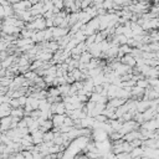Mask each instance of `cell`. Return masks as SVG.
<instances>
[{
	"label": "cell",
	"mask_w": 159,
	"mask_h": 159,
	"mask_svg": "<svg viewBox=\"0 0 159 159\" xmlns=\"http://www.w3.org/2000/svg\"><path fill=\"white\" fill-rule=\"evenodd\" d=\"M42 136H43V133L41 132V130H37V132H35V133H33L31 134V138H33V143L34 144H41V143L43 142L42 141Z\"/></svg>",
	"instance_id": "6da1fadb"
},
{
	"label": "cell",
	"mask_w": 159,
	"mask_h": 159,
	"mask_svg": "<svg viewBox=\"0 0 159 159\" xmlns=\"http://www.w3.org/2000/svg\"><path fill=\"white\" fill-rule=\"evenodd\" d=\"M122 62L124 63L126 66L129 65V67H130V66L136 65V58H134L133 56H130V55H124V56L122 57Z\"/></svg>",
	"instance_id": "7a4b0ae2"
},
{
	"label": "cell",
	"mask_w": 159,
	"mask_h": 159,
	"mask_svg": "<svg viewBox=\"0 0 159 159\" xmlns=\"http://www.w3.org/2000/svg\"><path fill=\"white\" fill-rule=\"evenodd\" d=\"M3 31L5 34L10 35V34H14V33H19L20 29H19V27H15V26H11V25H4L3 26Z\"/></svg>",
	"instance_id": "3957f363"
},
{
	"label": "cell",
	"mask_w": 159,
	"mask_h": 159,
	"mask_svg": "<svg viewBox=\"0 0 159 159\" xmlns=\"http://www.w3.org/2000/svg\"><path fill=\"white\" fill-rule=\"evenodd\" d=\"M137 86L139 87V88L144 90V87L148 86V81H147V80H139V81L137 82Z\"/></svg>",
	"instance_id": "277c9868"
},
{
	"label": "cell",
	"mask_w": 159,
	"mask_h": 159,
	"mask_svg": "<svg viewBox=\"0 0 159 159\" xmlns=\"http://www.w3.org/2000/svg\"><path fill=\"white\" fill-rule=\"evenodd\" d=\"M0 70H3V66H1V61H0Z\"/></svg>",
	"instance_id": "5b68a950"
}]
</instances>
